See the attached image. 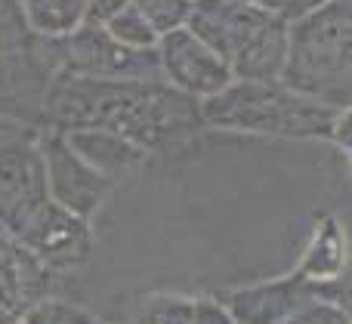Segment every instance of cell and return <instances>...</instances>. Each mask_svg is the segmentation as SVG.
I'll use <instances>...</instances> for the list:
<instances>
[{"label":"cell","instance_id":"obj_1","mask_svg":"<svg viewBox=\"0 0 352 324\" xmlns=\"http://www.w3.org/2000/svg\"><path fill=\"white\" fill-rule=\"evenodd\" d=\"M43 127L109 130L146 152L173 146L204 127L201 99L167 80H99L59 71L43 105Z\"/></svg>","mask_w":352,"mask_h":324},{"label":"cell","instance_id":"obj_2","mask_svg":"<svg viewBox=\"0 0 352 324\" xmlns=\"http://www.w3.org/2000/svg\"><path fill=\"white\" fill-rule=\"evenodd\" d=\"M188 28L232 65L235 80H281L291 25L248 0H195Z\"/></svg>","mask_w":352,"mask_h":324},{"label":"cell","instance_id":"obj_3","mask_svg":"<svg viewBox=\"0 0 352 324\" xmlns=\"http://www.w3.org/2000/svg\"><path fill=\"white\" fill-rule=\"evenodd\" d=\"M287 86L334 108L352 105V0H324L287 34Z\"/></svg>","mask_w":352,"mask_h":324},{"label":"cell","instance_id":"obj_4","mask_svg":"<svg viewBox=\"0 0 352 324\" xmlns=\"http://www.w3.org/2000/svg\"><path fill=\"white\" fill-rule=\"evenodd\" d=\"M204 127L272 136H331L340 108L297 93L285 80H232L223 93L201 99Z\"/></svg>","mask_w":352,"mask_h":324},{"label":"cell","instance_id":"obj_5","mask_svg":"<svg viewBox=\"0 0 352 324\" xmlns=\"http://www.w3.org/2000/svg\"><path fill=\"white\" fill-rule=\"evenodd\" d=\"M41 130L19 121H0V226L16 238L37 210L53 198L41 154Z\"/></svg>","mask_w":352,"mask_h":324},{"label":"cell","instance_id":"obj_6","mask_svg":"<svg viewBox=\"0 0 352 324\" xmlns=\"http://www.w3.org/2000/svg\"><path fill=\"white\" fill-rule=\"evenodd\" d=\"M56 62H59V71L80 74V78H99V80L161 78L158 47L152 49L127 47L118 37H111L105 25L96 22H84L74 34L59 37L56 40Z\"/></svg>","mask_w":352,"mask_h":324},{"label":"cell","instance_id":"obj_7","mask_svg":"<svg viewBox=\"0 0 352 324\" xmlns=\"http://www.w3.org/2000/svg\"><path fill=\"white\" fill-rule=\"evenodd\" d=\"M56 74V40L50 37H37L22 53H0V121L43 127V105Z\"/></svg>","mask_w":352,"mask_h":324},{"label":"cell","instance_id":"obj_8","mask_svg":"<svg viewBox=\"0 0 352 324\" xmlns=\"http://www.w3.org/2000/svg\"><path fill=\"white\" fill-rule=\"evenodd\" d=\"M41 154L43 170H47V192L56 204L65 210L90 220L102 201L109 198L115 179L99 173L93 164H87L78 152L72 148L68 136L62 130L43 127L41 130Z\"/></svg>","mask_w":352,"mask_h":324},{"label":"cell","instance_id":"obj_9","mask_svg":"<svg viewBox=\"0 0 352 324\" xmlns=\"http://www.w3.org/2000/svg\"><path fill=\"white\" fill-rule=\"evenodd\" d=\"M161 78L195 99H210L235 80L232 65L192 28H176L158 40Z\"/></svg>","mask_w":352,"mask_h":324},{"label":"cell","instance_id":"obj_10","mask_svg":"<svg viewBox=\"0 0 352 324\" xmlns=\"http://www.w3.org/2000/svg\"><path fill=\"white\" fill-rule=\"evenodd\" d=\"M16 241L25 251L34 253L47 269H72V266L87 263V257H90V220L50 201L16 235Z\"/></svg>","mask_w":352,"mask_h":324},{"label":"cell","instance_id":"obj_11","mask_svg":"<svg viewBox=\"0 0 352 324\" xmlns=\"http://www.w3.org/2000/svg\"><path fill=\"white\" fill-rule=\"evenodd\" d=\"M53 269L25 251L12 235H0V324L22 319L34 303L47 300V275Z\"/></svg>","mask_w":352,"mask_h":324},{"label":"cell","instance_id":"obj_12","mask_svg":"<svg viewBox=\"0 0 352 324\" xmlns=\"http://www.w3.org/2000/svg\"><path fill=\"white\" fill-rule=\"evenodd\" d=\"M312 300H316V284L294 275L287 281H269L256 284V288L232 290V294H226L223 306L229 309L235 324H281Z\"/></svg>","mask_w":352,"mask_h":324},{"label":"cell","instance_id":"obj_13","mask_svg":"<svg viewBox=\"0 0 352 324\" xmlns=\"http://www.w3.org/2000/svg\"><path fill=\"white\" fill-rule=\"evenodd\" d=\"M72 142V148L93 164L99 173H105L109 179H118L121 173L133 170L146 161V148H140L136 142L124 139L118 133H109V130H62Z\"/></svg>","mask_w":352,"mask_h":324},{"label":"cell","instance_id":"obj_14","mask_svg":"<svg viewBox=\"0 0 352 324\" xmlns=\"http://www.w3.org/2000/svg\"><path fill=\"white\" fill-rule=\"evenodd\" d=\"M34 37L59 40L87 22V0H22Z\"/></svg>","mask_w":352,"mask_h":324},{"label":"cell","instance_id":"obj_15","mask_svg":"<svg viewBox=\"0 0 352 324\" xmlns=\"http://www.w3.org/2000/svg\"><path fill=\"white\" fill-rule=\"evenodd\" d=\"M343 272V232L337 222H324L322 232L312 238V247L306 251L303 266L297 275L309 284H328L340 278Z\"/></svg>","mask_w":352,"mask_h":324},{"label":"cell","instance_id":"obj_16","mask_svg":"<svg viewBox=\"0 0 352 324\" xmlns=\"http://www.w3.org/2000/svg\"><path fill=\"white\" fill-rule=\"evenodd\" d=\"M34 40L22 0H0V53H22Z\"/></svg>","mask_w":352,"mask_h":324},{"label":"cell","instance_id":"obj_17","mask_svg":"<svg viewBox=\"0 0 352 324\" xmlns=\"http://www.w3.org/2000/svg\"><path fill=\"white\" fill-rule=\"evenodd\" d=\"M105 28H109L111 37H118V40L127 43V47L152 49V47H158V40H161L158 31L148 25V19L142 16L133 3H130L127 10H121L118 16H111L109 22H105Z\"/></svg>","mask_w":352,"mask_h":324},{"label":"cell","instance_id":"obj_18","mask_svg":"<svg viewBox=\"0 0 352 324\" xmlns=\"http://www.w3.org/2000/svg\"><path fill=\"white\" fill-rule=\"evenodd\" d=\"M195 0H133V6L148 19L158 37L170 34L176 28H186L188 16H192Z\"/></svg>","mask_w":352,"mask_h":324},{"label":"cell","instance_id":"obj_19","mask_svg":"<svg viewBox=\"0 0 352 324\" xmlns=\"http://www.w3.org/2000/svg\"><path fill=\"white\" fill-rule=\"evenodd\" d=\"M195 300H182V297H148L140 309L136 324H192Z\"/></svg>","mask_w":352,"mask_h":324},{"label":"cell","instance_id":"obj_20","mask_svg":"<svg viewBox=\"0 0 352 324\" xmlns=\"http://www.w3.org/2000/svg\"><path fill=\"white\" fill-rule=\"evenodd\" d=\"M256 3L272 10L275 16H281L285 22H297V19L309 16L312 10H318L324 0H256Z\"/></svg>","mask_w":352,"mask_h":324},{"label":"cell","instance_id":"obj_21","mask_svg":"<svg viewBox=\"0 0 352 324\" xmlns=\"http://www.w3.org/2000/svg\"><path fill=\"white\" fill-rule=\"evenodd\" d=\"M192 324H235V319L229 315V309H226L223 303H213V300H195Z\"/></svg>","mask_w":352,"mask_h":324},{"label":"cell","instance_id":"obj_22","mask_svg":"<svg viewBox=\"0 0 352 324\" xmlns=\"http://www.w3.org/2000/svg\"><path fill=\"white\" fill-rule=\"evenodd\" d=\"M130 3H133V0H87V22L105 25L111 16H118L121 10H127Z\"/></svg>","mask_w":352,"mask_h":324},{"label":"cell","instance_id":"obj_23","mask_svg":"<svg viewBox=\"0 0 352 324\" xmlns=\"http://www.w3.org/2000/svg\"><path fill=\"white\" fill-rule=\"evenodd\" d=\"M334 136L340 146H346V148H352V105L349 108H343L340 111V117H337V124H334Z\"/></svg>","mask_w":352,"mask_h":324},{"label":"cell","instance_id":"obj_24","mask_svg":"<svg viewBox=\"0 0 352 324\" xmlns=\"http://www.w3.org/2000/svg\"><path fill=\"white\" fill-rule=\"evenodd\" d=\"M337 284H340V281H337ZM322 294H324V297H334V300H337V306H340L343 312H346L349 319H352V281L340 284V288H337V290H322Z\"/></svg>","mask_w":352,"mask_h":324},{"label":"cell","instance_id":"obj_25","mask_svg":"<svg viewBox=\"0 0 352 324\" xmlns=\"http://www.w3.org/2000/svg\"><path fill=\"white\" fill-rule=\"evenodd\" d=\"M10 324H28V321H25V319H16V321H10Z\"/></svg>","mask_w":352,"mask_h":324},{"label":"cell","instance_id":"obj_26","mask_svg":"<svg viewBox=\"0 0 352 324\" xmlns=\"http://www.w3.org/2000/svg\"><path fill=\"white\" fill-rule=\"evenodd\" d=\"M248 3H256V0H248Z\"/></svg>","mask_w":352,"mask_h":324},{"label":"cell","instance_id":"obj_27","mask_svg":"<svg viewBox=\"0 0 352 324\" xmlns=\"http://www.w3.org/2000/svg\"><path fill=\"white\" fill-rule=\"evenodd\" d=\"M96 324H99V321H96Z\"/></svg>","mask_w":352,"mask_h":324}]
</instances>
